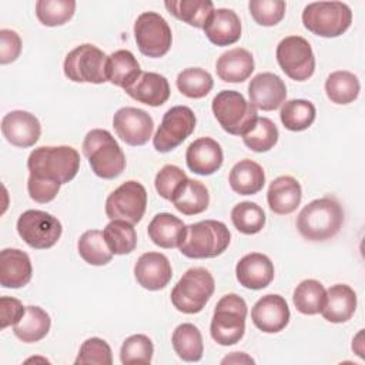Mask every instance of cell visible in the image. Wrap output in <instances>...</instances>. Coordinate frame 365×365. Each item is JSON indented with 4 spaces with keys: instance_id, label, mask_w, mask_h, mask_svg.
<instances>
[{
    "instance_id": "cell-1",
    "label": "cell",
    "mask_w": 365,
    "mask_h": 365,
    "mask_svg": "<svg viewBox=\"0 0 365 365\" xmlns=\"http://www.w3.org/2000/svg\"><path fill=\"white\" fill-rule=\"evenodd\" d=\"M27 168L31 177L66 184L77 175L80 155L70 145H41L30 153Z\"/></svg>"
},
{
    "instance_id": "cell-7",
    "label": "cell",
    "mask_w": 365,
    "mask_h": 365,
    "mask_svg": "<svg viewBox=\"0 0 365 365\" xmlns=\"http://www.w3.org/2000/svg\"><path fill=\"white\" fill-rule=\"evenodd\" d=\"M247 318V304L237 294L224 295L215 305L211 319V338L222 345L230 346L244 336Z\"/></svg>"
},
{
    "instance_id": "cell-50",
    "label": "cell",
    "mask_w": 365,
    "mask_h": 365,
    "mask_svg": "<svg viewBox=\"0 0 365 365\" xmlns=\"http://www.w3.org/2000/svg\"><path fill=\"white\" fill-rule=\"evenodd\" d=\"M0 311H1V329L17 324L26 312V307L13 298V297H1L0 298Z\"/></svg>"
},
{
    "instance_id": "cell-21",
    "label": "cell",
    "mask_w": 365,
    "mask_h": 365,
    "mask_svg": "<svg viewBox=\"0 0 365 365\" xmlns=\"http://www.w3.org/2000/svg\"><path fill=\"white\" fill-rule=\"evenodd\" d=\"M235 275L244 288L262 289L274 279V265L267 255L251 252L237 262Z\"/></svg>"
},
{
    "instance_id": "cell-13",
    "label": "cell",
    "mask_w": 365,
    "mask_h": 365,
    "mask_svg": "<svg viewBox=\"0 0 365 365\" xmlns=\"http://www.w3.org/2000/svg\"><path fill=\"white\" fill-rule=\"evenodd\" d=\"M145 207L147 191L134 180L123 182L106 200V214L110 220H123L133 225L141 221Z\"/></svg>"
},
{
    "instance_id": "cell-27",
    "label": "cell",
    "mask_w": 365,
    "mask_h": 365,
    "mask_svg": "<svg viewBox=\"0 0 365 365\" xmlns=\"http://www.w3.org/2000/svg\"><path fill=\"white\" fill-rule=\"evenodd\" d=\"M215 70L225 83H242L254 71V57L247 48L235 47L218 57Z\"/></svg>"
},
{
    "instance_id": "cell-19",
    "label": "cell",
    "mask_w": 365,
    "mask_h": 365,
    "mask_svg": "<svg viewBox=\"0 0 365 365\" xmlns=\"http://www.w3.org/2000/svg\"><path fill=\"white\" fill-rule=\"evenodd\" d=\"M134 277L143 288L160 291L171 281V264L161 252H144L134 265Z\"/></svg>"
},
{
    "instance_id": "cell-23",
    "label": "cell",
    "mask_w": 365,
    "mask_h": 365,
    "mask_svg": "<svg viewBox=\"0 0 365 365\" xmlns=\"http://www.w3.org/2000/svg\"><path fill=\"white\" fill-rule=\"evenodd\" d=\"M202 30L212 44L220 47L230 46L241 37V21L231 9H214Z\"/></svg>"
},
{
    "instance_id": "cell-32",
    "label": "cell",
    "mask_w": 365,
    "mask_h": 365,
    "mask_svg": "<svg viewBox=\"0 0 365 365\" xmlns=\"http://www.w3.org/2000/svg\"><path fill=\"white\" fill-rule=\"evenodd\" d=\"M164 6L175 19L197 29H204L214 11L211 0H167Z\"/></svg>"
},
{
    "instance_id": "cell-18",
    "label": "cell",
    "mask_w": 365,
    "mask_h": 365,
    "mask_svg": "<svg viewBox=\"0 0 365 365\" xmlns=\"http://www.w3.org/2000/svg\"><path fill=\"white\" fill-rule=\"evenodd\" d=\"M250 103L259 110L279 108L287 98V87L282 78L274 73H259L248 84Z\"/></svg>"
},
{
    "instance_id": "cell-38",
    "label": "cell",
    "mask_w": 365,
    "mask_h": 365,
    "mask_svg": "<svg viewBox=\"0 0 365 365\" xmlns=\"http://www.w3.org/2000/svg\"><path fill=\"white\" fill-rule=\"evenodd\" d=\"M104 240L115 255H125L137 247V232L133 224L123 220H111L103 230Z\"/></svg>"
},
{
    "instance_id": "cell-14",
    "label": "cell",
    "mask_w": 365,
    "mask_h": 365,
    "mask_svg": "<svg viewBox=\"0 0 365 365\" xmlns=\"http://www.w3.org/2000/svg\"><path fill=\"white\" fill-rule=\"evenodd\" d=\"M277 61L281 70L295 81L308 80L315 70L311 44L301 36H288L278 43Z\"/></svg>"
},
{
    "instance_id": "cell-44",
    "label": "cell",
    "mask_w": 365,
    "mask_h": 365,
    "mask_svg": "<svg viewBox=\"0 0 365 365\" xmlns=\"http://www.w3.org/2000/svg\"><path fill=\"white\" fill-rule=\"evenodd\" d=\"M154 354V345L147 335L135 334L128 336L120 349V359L124 365L150 364Z\"/></svg>"
},
{
    "instance_id": "cell-16",
    "label": "cell",
    "mask_w": 365,
    "mask_h": 365,
    "mask_svg": "<svg viewBox=\"0 0 365 365\" xmlns=\"http://www.w3.org/2000/svg\"><path fill=\"white\" fill-rule=\"evenodd\" d=\"M289 317L288 304L285 298L278 294L264 295L251 309V319L254 325L267 334H277L282 331L288 325Z\"/></svg>"
},
{
    "instance_id": "cell-40",
    "label": "cell",
    "mask_w": 365,
    "mask_h": 365,
    "mask_svg": "<svg viewBox=\"0 0 365 365\" xmlns=\"http://www.w3.org/2000/svg\"><path fill=\"white\" fill-rule=\"evenodd\" d=\"M177 88L181 94L188 98H202L205 97L212 86V76L200 67H188L177 76Z\"/></svg>"
},
{
    "instance_id": "cell-4",
    "label": "cell",
    "mask_w": 365,
    "mask_h": 365,
    "mask_svg": "<svg viewBox=\"0 0 365 365\" xmlns=\"http://www.w3.org/2000/svg\"><path fill=\"white\" fill-rule=\"evenodd\" d=\"M83 153L88 160L91 171L104 180L118 177L125 168V155L110 131L94 128L83 141Z\"/></svg>"
},
{
    "instance_id": "cell-35",
    "label": "cell",
    "mask_w": 365,
    "mask_h": 365,
    "mask_svg": "<svg viewBox=\"0 0 365 365\" xmlns=\"http://www.w3.org/2000/svg\"><path fill=\"white\" fill-rule=\"evenodd\" d=\"M361 84L358 77L346 70L331 73L325 80V93L335 104H349L359 96Z\"/></svg>"
},
{
    "instance_id": "cell-29",
    "label": "cell",
    "mask_w": 365,
    "mask_h": 365,
    "mask_svg": "<svg viewBox=\"0 0 365 365\" xmlns=\"http://www.w3.org/2000/svg\"><path fill=\"white\" fill-rule=\"evenodd\" d=\"M228 181L230 187L237 194L254 195L262 190L265 184V174L258 163L244 158L231 168Z\"/></svg>"
},
{
    "instance_id": "cell-51",
    "label": "cell",
    "mask_w": 365,
    "mask_h": 365,
    "mask_svg": "<svg viewBox=\"0 0 365 365\" xmlns=\"http://www.w3.org/2000/svg\"><path fill=\"white\" fill-rule=\"evenodd\" d=\"M221 364H254V359L245 352H232L231 355L225 356Z\"/></svg>"
},
{
    "instance_id": "cell-15",
    "label": "cell",
    "mask_w": 365,
    "mask_h": 365,
    "mask_svg": "<svg viewBox=\"0 0 365 365\" xmlns=\"http://www.w3.org/2000/svg\"><path fill=\"white\" fill-rule=\"evenodd\" d=\"M115 134L128 145H144L153 134L154 121L151 115L135 107H123L113 117Z\"/></svg>"
},
{
    "instance_id": "cell-39",
    "label": "cell",
    "mask_w": 365,
    "mask_h": 365,
    "mask_svg": "<svg viewBox=\"0 0 365 365\" xmlns=\"http://www.w3.org/2000/svg\"><path fill=\"white\" fill-rule=\"evenodd\" d=\"M325 288L317 279H304L294 289V305L304 315L319 314L325 301Z\"/></svg>"
},
{
    "instance_id": "cell-6",
    "label": "cell",
    "mask_w": 365,
    "mask_h": 365,
    "mask_svg": "<svg viewBox=\"0 0 365 365\" xmlns=\"http://www.w3.org/2000/svg\"><path fill=\"white\" fill-rule=\"evenodd\" d=\"M215 282L202 267L187 269L171 291V302L182 314H198L214 294Z\"/></svg>"
},
{
    "instance_id": "cell-24",
    "label": "cell",
    "mask_w": 365,
    "mask_h": 365,
    "mask_svg": "<svg viewBox=\"0 0 365 365\" xmlns=\"http://www.w3.org/2000/svg\"><path fill=\"white\" fill-rule=\"evenodd\" d=\"M301 198V185L298 180L291 175H279L268 187V207L272 212L278 215H287L294 212L298 208Z\"/></svg>"
},
{
    "instance_id": "cell-37",
    "label": "cell",
    "mask_w": 365,
    "mask_h": 365,
    "mask_svg": "<svg viewBox=\"0 0 365 365\" xmlns=\"http://www.w3.org/2000/svg\"><path fill=\"white\" fill-rule=\"evenodd\" d=\"M77 250L80 257L90 265H106L111 261L113 252L108 248L104 234L100 230H88L81 234Z\"/></svg>"
},
{
    "instance_id": "cell-49",
    "label": "cell",
    "mask_w": 365,
    "mask_h": 365,
    "mask_svg": "<svg viewBox=\"0 0 365 365\" xmlns=\"http://www.w3.org/2000/svg\"><path fill=\"white\" fill-rule=\"evenodd\" d=\"M21 51V38L14 30H0V63L9 64L17 60Z\"/></svg>"
},
{
    "instance_id": "cell-2",
    "label": "cell",
    "mask_w": 365,
    "mask_h": 365,
    "mask_svg": "<svg viewBox=\"0 0 365 365\" xmlns=\"http://www.w3.org/2000/svg\"><path fill=\"white\" fill-rule=\"evenodd\" d=\"M344 224V210L332 197L307 204L298 214L297 228L308 241H327L335 237Z\"/></svg>"
},
{
    "instance_id": "cell-43",
    "label": "cell",
    "mask_w": 365,
    "mask_h": 365,
    "mask_svg": "<svg viewBox=\"0 0 365 365\" xmlns=\"http://www.w3.org/2000/svg\"><path fill=\"white\" fill-rule=\"evenodd\" d=\"M278 135V128L272 120L258 117L255 125L242 135V141L250 150L255 153H265L277 144Z\"/></svg>"
},
{
    "instance_id": "cell-26",
    "label": "cell",
    "mask_w": 365,
    "mask_h": 365,
    "mask_svg": "<svg viewBox=\"0 0 365 365\" xmlns=\"http://www.w3.org/2000/svg\"><path fill=\"white\" fill-rule=\"evenodd\" d=\"M125 93L138 103L150 107H158L168 100L170 84L168 80L158 73L143 71L137 81L128 87Z\"/></svg>"
},
{
    "instance_id": "cell-20",
    "label": "cell",
    "mask_w": 365,
    "mask_h": 365,
    "mask_svg": "<svg viewBox=\"0 0 365 365\" xmlns=\"http://www.w3.org/2000/svg\"><path fill=\"white\" fill-rule=\"evenodd\" d=\"M187 167L198 175H211L218 171L224 161L221 145L210 137L194 140L185 151Z\"/></svg>"
},
{
    "instance_id": "cell-42",
    "label": "cell",
    "mask_w": 365,
    "mask_h": 365,
    "mask_svg": "<svg viewBox=\"0 0 365 365\" xmlns=\"http://www.w3.org/2000/svg\"><path fill=\"white\" fill-rule=\"evenodd\" d=\"M76 11L74 0H38L36 1V16L41 24L56 27L67 23Z\"/></svg>"
},
{
    "instance_id": "cell-17",
    "label": "cell",
    "mask_w": 365,
    "mask_h": 365,
    "mask_svg": "<svg viewBox=\"0 0 365 365\" xmlns=\"http://www.w3.org/2000/svg\"><path fill=\"white\" fill-rule=\"evenodd\" d=\"M1 133L11 145L27 148L38 141L41 125L34 114L24 110H14L1 118Z\"/></svg>"
},
{
    "instance_id": "cell-45",
    "label": "cell",
    "mask_w": 365,
    "mask_h": 365,
    "mask_svg": "<svg viewBox=\"0 0 365 365\" xmlns=\"http://www.w3.org/2000/svg\"><path fill=\"white\" fill-rule=\"evenodd\" d=\"M76 365L96 364V365H111L113 354L110 345L97 336L86 339L78 351V355L74 361Z\"/></svg>"
},
{
    "instance_id": "cell-36",
    "label": "cell",
    "mask_w": 365,
    "mask_h": 365,
    "mask_svg": "<svg viewBox=\"0 0 365 365\" xmlns=\"http://www.w3.org/2000/svg\"><path fill=\"white\" fill-rule=\"evenodd\" d=\"M317 110L315 106L302 98H292L282 104L279 111V118L284 127L289 131H304L315 120Z\"/></svg>"
},
{
    "instance_id": "cell-31",
    "label": "cell",
    "mask_w": 365,
    "mask_h": 365,
    "mask_svg": "<svg viewBox=\"0 0 365 365\" xmlns=\"http://www.w3.org/2000/svg\"><path fill=\"white\" fill-rule=\"evenodd\" d=\"M50 325V315L43 308L29 305L21 319L13 325V332L20 341L31 344L43 339L48 334Z\"/></svg>"
},
{
    "instance_id": "cell-12",
    "label": "cell",
    "mask_w": 365,
    "mask_h": 365,
    "mask_svg": "<svg viewBox=\"0 0 365 365\" xmlns=\"http://www.w3.org/2000/svg\"><path fill=\"white\" fill-rule=\"evenodd\" d=\"M195 114L187 106H175L167 110L161 124L153 137V145L158 153H168L187 140L195 128Z\"/></svg>"
},
{
    "instance_id": "cell-34",
    "label": "cell",
    "mask_w": 365,
    "mask_h": 365,
    "mask_svg": "<svg viewBox=\"0 0 365 365\" xmlns=\"http://www.w3.org/2000/svg\"><path fill=\"white\" fill-rule=\"evenodd\" d=\"M171 344L175 354L187 362H197L202 358L204 344L200 329L190 322L180 324L171 336Z\"/></svg>"
},
{
    "instance_id": "cell-47",
    "label": "cell",
    "mask_w": 365,
    "mask_h": 365,
    "mask_svg": "<svg viewBox=\"0 0 365 365\" xmlns=\"http://www.w3.org/2000/svg\"><path fill=\"white\" fill-rule=\"evenodd\" d=\"M188 180L185 173L173 164L164 165L155 175V190L157 192L164 198L171 201L175 192L180 190V187Z\"/></svg>"
},
{
    "instance_id": "cell-33",
    "label": "cell",
    "mask_w": 365,
    "mask_h": 365,
    "mask_svg": "<svg viewBox=\"0 0 365 365\" xmlns=\"http://www.w3.org/2000/svg\"><path fill=\"white\" fill-rule=\"evenodd\" d=\"M171 202L181 214L195 215L208 208L210 194L201 181L188 178L175 192Z\"/></svg>"
},
{
    "instance_id": "cell-8",
    "label": "cell",
    "mask_w": 365,
    "mask_h": 365,
    "mask_svg": "<svg viewBox=\"0 0 365 365\" xmlns=\"http://www.w3.org/2000/svg\"><path fill=\"white\" fill-rule=\"evenodd\" d=\"M304 27L319 37H338L352 23V11L342 1H314L304 7Z\"/></svg>"
},
{
    "instance_id": "cell-11",
    "label": "cell",
    "mask_w": 365,
    "mask_h": 365,
    "mask_svg": "<svg viewBox=\"0 0 365 365\" xmlns=\"http://www.w3.org/2000/svg\"><path fill=\"white\" fill-rule=\"evenodd\" d=\"M61 222L41 210H27L17 220L20 238L31 248H51L61 237Z\"/></svg>"
},
{
    "instance_id": "cell-5",
    "label": "cell",
    "mask_w": 365,
    "mask_h": 365,
    "mask_svg": "<svg viewBox=\"0 0 365 365\" xmlns=\"http://www.w3.org/2000/svg\"><path fill=\"white\" fill-rule=\"evenodd\" d=\"M212 113L224 131L232 135L247 134L257 123V108L235 90H222L211 104Z\"/></svg>"
},
{
    "instance_id": "cell-48",
    "label": "cell",
    "mask_w": 365,
    "mask_h": 365,
    "mask_svg": "<svg viewBox=\"0 0 365 365\" xmlns=\"http://www.w3.org/2000/svg\"><path fill=\"white\" fill-rule=\"evenodd\" d=\"M60 185L61 184L50 182V181L40 180V178H36L31 175H29V180H27V191H29L30 198L40 204L53 201L58 194Z\"/></svg>"
},
{
    "instance_id": "cell-28",
    "label": "cell",
    "mask_w": 365,
    "mask_h": 365,
    "mask_svg": "<svg viewBox=\"0 0 365 365\" xmlns=\"http://www.w3.org/2000/svg\"><path fill=\"white\" fill-rule=\"evenodd\" d=\"M141 73L143 71L137 58L128 50H117L111 53L107 58V81L117 87H121L124 91L137 81Z\"/></svg>"
},
{
    "instance_id": "cell-41",
    "label": "cell",
    "mask_w": 365,
    "mask_h": 365,
    "mask_svg": "<svg viewBox=\"0 0 365 365\" xmlns=\"http://www.w3.org/2000/svg\"><path fill=\"white\" fill-rule=\"evenodd\" d=\"M231 221L240 232L252 235L264 228L265 212L257 202L242 201L231 210Z\"/></svg>"
},
{
    "instance_id": "cell-22",
    "label": "cell",
    "mask_w": 365,
    "mask_h": 365,
    "mask_svg": "<svg viewBox=\"0 0 365 365\" xmlns=\"http://www.w3.org/2000/svg\"><path fill=\"white\" fill-rule=\"evenodd\" d=\"M30 257L19 248H4L0 252V284L4 288H21L31 279Z\"/></svg>"
},
{
    "instance_id": "cell-25",
    "label": "cell",
    "mask_w": 365,
    "mask_h": 365,
    "mask_svg": "<svg viewBox=\"0 0 365 365\" xmlns=\"http://www.w3.org/2000/svg\"><path fill=\"white\" fill-rule=\"evenodd\" d=\"M356 309V294L346 284H335L325 292L321 309L322 317L334 324H342L352 318Z\"/></svg>"
},
{
    "instance_id": "cell-10",
    "label": "cell",
    "mask_w": 365,
    "mask_h": 365,
    "mask_svg": "<svg viewBox=\"0 0 365 365\" xmlns=\"http://www.w3.org/2000/svg\"><path fill=\"white\" fill-rule=\"evenodd\" d=\"M134 37L138 50L153 58L167 54L173 41L168 23L155 11H144L137 17L134 23Z\"/></svg>"
},
{
    "instance_id": "cell-46",
    "label": "cell",
    "mask_w": 365,
    "mask_h": 365,
    "mask_svg": "<svg viewBox=\"0 0 365 365\" xmlns=\"http://www.w3.org/2000/svg\"><path fill=\"white\" fill-rule=\"evenodd\" d=\"M248 9L252 19L259 26L269 27L278 24L284 19L287 4L282 0H251Z\"/></svg>"
},
{
    "instance_id": "cell-9",
    "label": "cell",
    "mask_w": 365,
    "mask_h": 365,
    "mask_svg": "<svg viewBox=\"0 0 365 365\" xmlns=\"http://www.w3.org/2000/svg\"><path fill=\"white\" fill-rule=\"evenodd\" d=\"M107 58L108 56L94 44H80L66 56L64 76L74 83H106Z\"/></svg>"
},
{
    "instance_id": "cell-3",
    "label": "cell",
    "mask_w": 365,
    "mask_h": 365,
    "mask_svg": "<svg viewBox=\"0 0 365 365\" xmlns=\"http://www.w3.org/2000/svg\"><path fill=\"white\" fill-rule=\"evenodd\" d=\"M231 234L227 225L217 220H204L185 225L180 252L188 258H214L221 255L230 245Z\"/></svg>"
},
{
    "instance_id": "cell-30",
    "label": "cell",
    "mask_w": 365,
    "mask_h": 365,
    "mask_svg": "<svg viewBox=\"0 0 365 365\" xmlns=\"http://www.w3.org/2000/svg\"><path fill=\"white\" fill-rule=\"evenodd\" d=\"M185 224L170 212H160L150 221L147 232L150 240L161 248H177L182 240Z\"/></svg>"
}]
</instances>
